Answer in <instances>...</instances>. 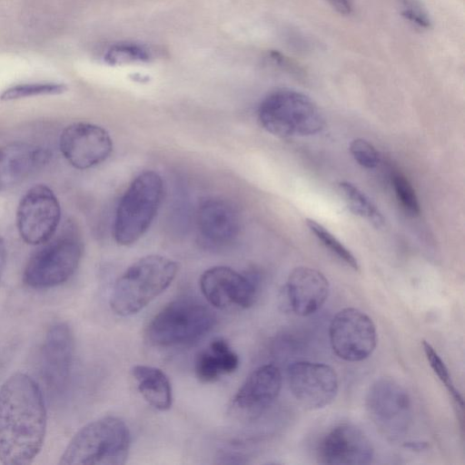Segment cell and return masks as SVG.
Wrapping results in <instances>:
<instances>
[{
    "label": "cell",
    "instance_id": "cell-23",
    "mask_svg": "<svg viewBox=\"0 0 465 465\" xmlns=\"http://www.w3.org/2000/svg\"><path fill=\"white\" fill-rule=\"evenodd\" d=\"M306 224L315 237L340 260L358 271L359 262L352 252L329 230L312 219H306Z\"/></svg>",
    "mask_w": 465,
    "mask_h": 465
},
{
    "label": "cell",
    "instance_id": "cell-3",
    "mask_svg": "<svg viewBox=\"0 0 465 465\" xmlns=\"http://www.w3.org/2000/svg\"><path fill=\"white\" fill-rule=\"evenodd\" d=\"M130 446L131 434L125 422L115 416H104L90 421L75 433L59 463L123 465Z\"/></svg>",
    "mask_w": 465,
    "mask_h": 465
},
{
    "label": "cell",
    "instance_id": "cell-30",
    "mask_svg": "<svg viewBox=\"0 0 465 465\" xmlns=\"http://www.w3.org/2000/svg\"><path fill=\"white\" fill-rule=\"evenodd\" d=\"M331 7L342 15H349L353 12L352 0H325Z\"/></svg>",
    "mask_w": 465,
    "mask_h": 465
},
{
    "label": "cell",
    "instance_id": "cell-27",
    "mask_svg": "<svg viewBox=\"0 0 465 465\" xmlns=\"http://www.w3.org/2000/svg\"><path fill=\"white\" fill-rule=\"evenodd\" d=\"M401 16L420 30L432 26L430 15L421 0H396Z\"/></svg>",
    "mask_w": 465,
    "mask_h": 465
},
{
    "label": "cell",
    "instance_id": "cell-24",
    "mask_svg": "<svg viewBox=\"0 0 465 465\" xmlns=\"http://www.w3.org/2000/svg\"><path fill=\"white\" fill-rule=\"evenodd\" d=\"M422 348L433 372L436 374L440 382L445 386L456 405L462 411L463 400L460 391L456 389L452 381L448 367L440 356L434 350V348L428 341H422Z\"/></svg>",
    "mask_w": 465,
    "mask_h": 465
},
{
    "label": "cell",
    "instance_id": "cell-6",
    "mask_svg": "<svg viewBox=\"0 0 465 465\" xmlns=\"http://www.w3.org/2000/svg\"><path fill=\"white\" fill-rule=\"evenodd\" d=\"M214 323V314L205 304L181 298L169 302L153 316L146 335L158 346L187 345L203 338Z\"/></svg>",
    "mask_w": 465,
    "mask_h": 465
},
{
    "label": "cell",
    "instance_id": "cell-2",
    "mask_svg": "<svg viewBox=\"0 0 465 465\" xmlns=\"http://www.w3.org/2000/svg\"><path fill=\"white\" fill-rule=\"evenodd\" d=\"M176 262L159 255L143 256L132 263L116 280L110 295L112 311L128 316L143 310L174 280Z\"/></svg>",
    "mask_w": 465,
    "mask_h": 465
},
{
    "label": "cell",
    "instance_id": "cell-10",
    "mask_svg": "<svg viewBox=\"0 0 465 465\" xmlns=\"http://www.w3.org/2000/svg\"><path fill=\"white\" fill-rule=\"evenodd\" d=\"M329 337L333 352L347 361H361L371 355L377 344L372 320L355 308H345L332 318Z\"/></svg>",
    "mask_w": 465,
    "mask_h": 465
},
{
    "label": "cell",
    "instance_id": "cell-11",
    "mask_svg": "<svg viewBox=\"0 0 465 465\" xmlns=\"http://www.w3.org/2000/svg\"><path fill=\"white\" fill-rule=\"evenodd\" d=\"M203 295L213 307L223 311L250 308L258 294L257 280L228 266H213L199 281Z\"/></svg>",
    "mask_w": 465,
    "mask_h": 465
},
{
    "label": "cell",
    "instance_id": "cell-14",
    "mask_svg": "<svg viewBox=\"0 0 465 465\" xmlns=\"http://www.w3.org/2000/svg\"><path fill=\"white\" fill-rule=\"evenodd\" d=\"M74 359V336L65 322L53 324L39 351L40 376L49 391L62 393L68 385Z\"/></svg>",
    "mask_w": 465,
    "mask_h": 465
},
{
    "label": "cell",
    "instance_id": "cell-19",
    "mask_svg": "<svg viewBox=\"0 0 465 465\" xmlns=\"http://www.w3.org/2000/svg\"><path fill=\"white\" fill-rule=\"evenodd\" d=\"M49 159L46 149L25 142L0 147V193L23 182Z\"/></svg>",
    "mask_w": 465,
    "mask_h": 465
},
{
    "label": "cell",
    "instance_id": "cell-1",
    "mask_svg": "<svg viewBox=\"0 0 465 465\" xmlns=\"http://www.w3.org/2000/svg\"><path fill=\"white\" fill-rule=\"evenodd\" d=\"M46 422L38 384L26 373H13L0 387V461L31 463L42 450Z\"/></svg>",
    "mask_w": 465,
    "mask_h": 465
},
{
    "label": "cell",
    "instance_id": "cell-25",
    "mask_svg": "<svg viewBox=\"0 0 465 465\" xmlns=\"http://www.w3.org/2000/svg\"><path fill=\"white\" fill-rule=\"evenodd\" d=\"M66 90L67 86L64 84H24L5 90L1 94L0 99L3 101H10L36 95L61 94Z\"/></svg>",
    "mask_w": 465,
    "mask_h": 465
},
{
    "label": "cell",
    "instance_id": "cell-32",
    "mask_svg": "<svg viewBox=\"0 0 465 465\" xmlns=\"http://www.w3.org/2000/svg\"><path fill=\"white\" fill-rule=\"evenodd\" d=\"M404 447L412 450H424L428 448V443L423 441H410L404 444Z\"/></svg>",
    "mask_w": 465,
    "mask_h": 465
},
{
    "label": "cell",
    "instance_id": "cell-26",
    "mask_svg": "<svg viewBox=\"0 0 465 465\" xmlns=\"http://www.w3.org/2000/svg\"><path fill=\"white\" fill-rule=\"evenodd\" d=\"M150 58V52L144 46L137 44L120 43L109 47L104 54V60L110 64L129 62H143Z\"/></svg>",
    "mask_w": 465,
    "mask_h": 465
},
{
    "label": "cell",
    "instance_id": "cell-16",
    "mask_svg": "<svg viewBox=\"0 0 465 465\" xmlns=\"http://www.w3.org/2000/svg\"><path fill=\"white\" fill-rule=\"evenodd\" d=\"M317 458L323 464L363 465L371 462L374 449L359 427L342 422L330 429L320 440Z\"/></svg>",
    "mask_w": 465,
    "mask_h": 465
},
{
    "label": "cell",
    "instance_id": "cell-7",
    "mask_svg": "<svg viewBox=\"0 0 465 465\" xmlns=\"http://www.w3.org/2000/svg\"><path fill=\"white\" fill-rule=\"evenodd\" d=\"M82 253L78 238L64 233L45 242L31 256L25 267L23 280L27 286L38 290L63 284L77 270Z\"/></svg>",
    "mask_w": 465,
    "mask_h": 465
},
{
    "label": "cell",
    "instance_id": "cell-29",
    "mask_svg": "<svg viewBox=\"0 0 465 465\" xmlns=\"http://www.w3.org/2000/svg\"><path fill=\"white\" fill-rule=\"evenodd\" d=\"M350 152L355 161L363 167L374 168L380 162V156L375 147L362 138L351 142Z\"/></svg>",
    "mask_w": 465,
    "mask_h": 465
},
{
    "label": "cell",
    "instance_id": "cell-12",
    "mask_svg": "<svg viewBox=\"0 0 465 465\" xmlns=\"http://www.w3.org/2000/svg\"><path fill=\"white\" fill-rule=\"evenodd\" d=\"M287 378L293 397L305 409H322L329 405L338 393L337 373L325 363L292 362L288 367Z\"/></svg>",
    "mask_w": 465,
    "mask_h": 465
},
{
    "label": "cell",
    "instance_id": "cell-8",
    "mask_svg": "<svg viewBox=\"0 0 465 465\" xmlns=\"http://www.w3.org/2000/svg\"><path fill=\"white\" fill-rule=\"evenodd\" d=\"M61 219L59 201L51 188L35 184L19 201L16 227L27 244H44L51 240Z\"/></svg>",
    "mask_w": 465,
    "mask_h": 465
},
{
    "label": "cell",
    "instance_id": "cell-22",
    "mask_svg": "<svg viewBox=\"0 0 465 465\" xmlns=\"http://www.w3.org/2000/svg\"><path fill=\"white\" fill-rule=\"evenodd\" d=\"M339 189L352 213L368 220L376 227L383 224V216L377 206L355 184L342 181L339 183Z\"/></svg>",
    "mask_w": 465,
    "mask_h": 465
},
{
    "label": "cell",
    "instance_id": "cell-21",
    "mask_svg": "<svg viewBox=\"0 0 465 465\" xmlns=\"http://www.w3.org/2000/svg\"><path fill=\"white\" fill-rule=\"evenodd\" d=\"M132 375L143 399L158 411H167L173 403L172 385L161 369L138 364L132 368Z\"/></svg>",
    "mask_w": 465,
    "mask_h": 465
},
{
    "label": "cell",
    "instance_id": "cell-17",
    "mask_svg": "<svg viewBox=\"0 0 465 465\" xmlns=\"http://www.w3.org/2000/svg\"><path fill=\"white\" fill-rule=\"evenodd\" d=\"M196 224L201 242L210 249L229 246L241 231L237 210L232 203L220 198H208L200 203Z\"/></svg>",
    "mask_w": 465,
    "mask_h": 465
},
{
    "label": "cell",
    "instance_id": "cell-13",
    "mask_svg": "<svg viewBox=\"0 0 465 465\" xmlns=\"http://www.w3.org/2000/svg\"><path fill=\"white\" fill-rule=\"evenodd\" d=\"M61 153L74 168L85 170L104 162L113 151V141L103 127L77 122L67 125L59 139Z\"/></svg>",
    "mask_w": 465,
    "mask_h": 465
},
{
    "label": "cell",
    "instance_id": "cell-9",
    "mask_svg": "<svg viewBox=\"0 0 465 465\" xmlns=\"http://www.w3.org/2000/svg\"><path fill=\"white\" fill-rule=\"evenodd\" d=\"M365 407L370 419L386 437L398 439L407 430L411 398L397 381L382 378L373 382L367 391Z\"/></svg>",
    "mask_w": 465,
    "mask_h": 465
},
{
    "label": "cell",
    "instance_id": "cell-18",
    "mask_svg": "<svg viewBox=\"0 0 465 465\" xmlns=\"http://www.w3.org/2000/svg\"><path fill=\"white\" fill-rule=\"evenodd\" d=\"M329 292V282L321 272L300 266L291 272L283 286V304L288 311L307 316L324 304Z\"/></svg>",
    "mask_w": 465,
    "mask_h": 465
},
{
    "label": "cell",
    "instance_id": "cell-28",
    "mask_svg": "<svg viewBox=\"0 0 465 465\" xmlns=\"http://www.w3.org/2000/svg\"><path fill=\"white\" fill-rule=\"evenodd\" d=\"M391 180L396 197L402 208L411 215L419 214L420 203L410 181L400 172H395Z\"/></svg>",
    "mask_w": 465,
    "mask_h": 465
},
{
    "label": "cell",
    "instance_id": "cell-20",
    "mask_svg": "<svg viewBox=\"0 0 465 465\" xmlns=\"http://www.w3.org/2000/svg\"><path fill=\"white\" fill-rule=\"evenodd\" d=\"M238 366V355L223 339L213 340L194 361L195 375L203 383L213 382L223 375L234 372Z\"/></svg>",
    "mask_w": 465,
    "mask_h": 465
},
{
    "label": "cell",
    "instance_id": "cell-15",
    "mask_svg": "<svg viewBox=\"0 0 465 465\" xmlns=\"http://www.w3.org/2000/svg\"><path fill=\"white\" fill-rule=\"evenodd\" d=\"M282 381V373L276 365L264 364L256 368L235 392L229 413L237 420L257 418L278 397Z\"/></svg>",
    "mask_w": 465,
    "mask_h": 465
},
{
    "label": "cell",
    "instance_id": "cell-31",
    "mask_svg": "<svg viewBox=\"0 0 465 465\" xmlns=\"http://www.w3.org/2000/svg\"><path fill=\"white\" fill-rule=\"evenodd\" d=\"M7 259V251L5 246V242L4 238L0 235V282L2 281Z\"/></svg>",
    "mask_w": 465,
    "mask_h": 465
},
{
    "label": "cell",
    "instance_id": "cell-4",
    "mask_svg": "<svg viewBox=\"0 0 465 465\" xmlns=\"http://www.w3.org/2000/svg\"><path fill=\"white\" fill-rule=\"evenodd\" d=\"M163 194L161 176L153 171L138 174L122 195L114 220V237L120 245L137 242L153 221Z\"/></svg>",
    "mask_w": 465,
    "mask_h": 465
},
{
    "label": "cell",
    "instance_id": "cell-5",
    "mask_svg": "<svg viewBox=\"0 0 465 465\" xmlns=\"http://www.w3.org/2000/svg\"><path fill=\"white\" fill-rule=\"evenodd\" d=\"M258 120L268 133L280 137L312 135L324 126L317 104L292 89H278L267 94L259 105Z\"/></svg>",
    "mask_w": 465,
    "mask_h": 465
}]
</instances>
